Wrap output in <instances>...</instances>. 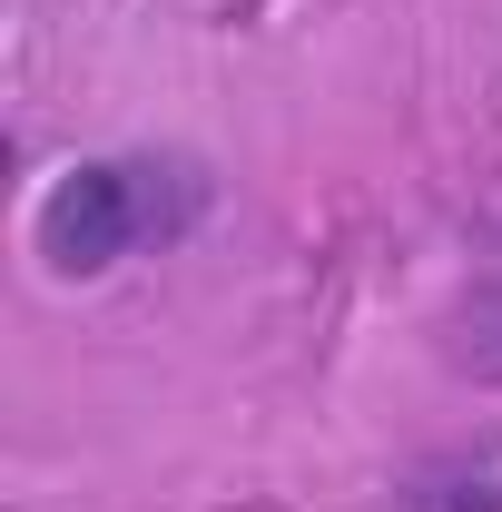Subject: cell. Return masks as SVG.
I'll return each mask as SVG.
<instances>
[{"mask_svg": "<svg viewBox=\"0 0 502 512\" xmlns=\"http://www.w3.org/2000/svg\"><path fill=\"white\" fill-rule=\"evenodd\" d=\"M217 207V178L178 148H109V158H69L30 207V256L60 286H99L128 256L178 247L197 217Z\"/></svg>", "mask_w": 502, "mask_h": 512, "instance_id": "6da1fadb", "label": "cell"}, {"mask_svg": "<svg viewBox=\"0 0 502 512\" xmlns=\"http://www.w3.org/2000/svg\"><path fill=\"white\" fill-rule=\"evenodd\" d=\"M443 355H453L473 384H502V247L483 256L473 286L453 296V335H443Z\"/></svg>", "mask_w": 502, "mask_h": 512, "instance_id": "7a4b0ae2", "label": "cell"}, {"mask_svg": "<svg viewBox=\"0 0 502 512\" xmlns=\"http://www.w3.org/2000/svg\"><path fill=\"white\" fill-rule=\"evenodd\" d=\"M404 512H502V473L483 463H424V473H404Z\"/></svg>", "mask_w": 502, "mask_h": 512, "instance_id": "3957f363", "label": "cell"}]
</instances>
